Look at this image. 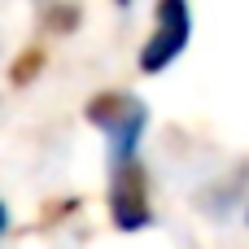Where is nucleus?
Instances as JSON below:
<instances>
[{"label":"nucleus","instance_id":"obj_1","mask_svg":"<svg viewBox=\"0 0 249 249\" xmlns=\"http://www.w3.org/2000/svg\"><path fill=\"white\" fill-rule=\"evenodd\" d=\"M88 118L109 136V162L123 166V162H136V149H140V136H144V123H149V109L127 96V92H105L88 105Z\"/></svg>","mask_w":249,"mask_h":249},{"label":"nucleus","instance_id":"obj_2","mask_svg":"<svg viewBox=\"0 0 249 249\" xmlns=\"http://www.w3.org/2000/svg\"><path fill=\"white\" fill-rule=\"evenodd\" d=\"M193 35V18H188V0H158V26L140 48V70L144 74H162Z\"/></svg>","mask_w":249,"mask_h":249},{"label":"nucleus","instance_id":"obj_3","mask_svg":"<svg viewBox=\"0 0 249 249\" xmlns=\"http://www.w3.org/2000/svg\"><path fill=\"white\" fill-rule=\"evenodd\" d=\"M109 214L123 232H140L153 223L149 210V188H144V171L140 162H123L109 171Z\"/></svg>","mask_w":249,"mask_h":249},{"label":"nucleus","instance_id":"obj_4","mask_svg":"<svg viewBox=\"0 0 249 249\" xmlns=\"http://www.w3.org/2000/svg\"><path fill=\"white\" fill-rule=\"evenodd\" d=\"M4 228H9V210L0 206V236H4Z\"/></svg>","mask_w":249,"mask_h":249},{"label":"nucleus","instance_id":"obj_5","mask_svg":"<svg viewBox=\"0 0 249 249\" xmlns=\"http://www.w3.org/2000/svg\"><path fill=\"white\" fill-rule=\"evenodd\" d=\"M245 223H249V214H245Z\"/></svg>","mask_w":249,"mask_h":249},{"label":"nucleus","instance_id":"obj_6","mask_svg":"<svg viewBox=\"0 0 249 249\" xmlns=\"http://www.w3.org/2000/svg\"><path fill=\"white\" fill-rule=\"evenodd\" d=\"M123 4H127V0H123Z\"/></svg>","mask_w":249,"mask_h":249}]
</instances>
